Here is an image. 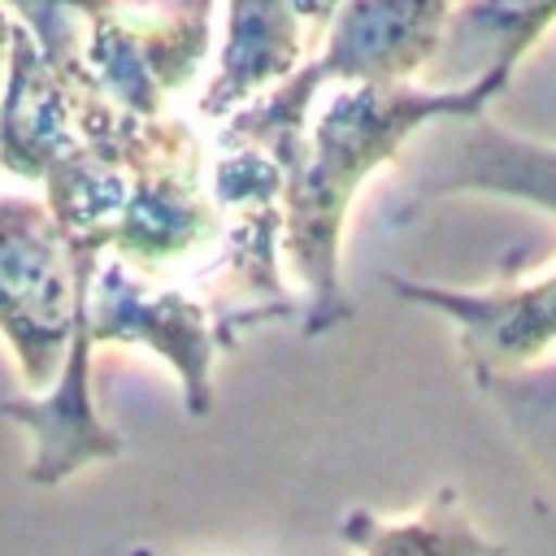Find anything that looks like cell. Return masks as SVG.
Segmentation results:
<instances>
[{"label":"cell","instance_id":"cell-1","mask_svg":"<svg viewBox=\"0 0 556 556\" xmlns=\"http://www.w3.org/2000/svg\"><path fill=\"white\" fill-rule=\"evenodd\" d=\"M491 100L486 87L413 83H339L317 96L282 156V256L304 287V334H326L356 313L339 274V243L361 187L395 165L430 122L482 117Z\"/></svg>","mask_w":556,"mask_h":556},{"label":"cell","instance_id":"cell-2","mask_svg":"<svg viewBox=\"0 0 556 556\" xmlns=\"http://www.w3.org/2000/svg\"><path fill=\"white\" fill-rule=\"evenodd\" d=\"M39 52L126 113L156 117L208 52L213 0H9Z\"/></svg>","mask_w":556,"mask_h":556},{"label":"cell","instance_id":"cell-3","mask_svg":"<svg viewBox=\"0 0 556 556\" xmlns=\"http://www.w3.org/2000/svg\"><path fill=\"white\" fill-rule=\"evenodd\" d=\"M452 9L456 0H339L326 22L321 52L278 87L217 122V135L252 143L282 165L326 87L421 78L443 43Z\"/></svg>","mask_w":556,"mask_h":556},{"label":"cell","instance_id":"cell-4","mask_svg":"<svg viewBox=\"0 0 556 556\" xmlns=\"http://www.w3.org/2000/svg\"><path fill=\"white\" fill-rule=\"evenodd\" d=\"M143 348L156 352L182 387V408L204 417L213 408V361L226 348V334L213 308L178 282L143 278L117 256H100L91 278L83 282L78 330L61 369L91 374L96 348Z\"/></svg>","mask_w":556,"mask_h":556},{"label":"cell","instance_id":"cell-5","mask_svg":"<svg viewBox=\"0 0 556 556\" xmlns=\"http://www.w3.org/2000/svg\"><path fill=\"white\" fill-rule=\"evenodd\" d=\"M83 274L74 248L35 195H0V334L30 391H48L78 330Z\"/></svg>","mask_w":556,"mask_h":556},{"label":"cell","instance_id":"cell-6","mask_svg":"<svg viewBox=\"0 0 556 556\" xmlns=\"http://www.w3.org/2000/svg\"><path fill=\"white\" fill-rule=\"evenodd\" d=\"M395 169H404V217L443 195H504L556 217V148L500 130L486 113L430 122Z\"/></svg>","mask_w":556,"mask_h":556},{"label":"cell","instance_id":"cell-7","mask_svg":"<svg viewBox=\"0 0 556 556\" xmlns=\"http://www.w3.org/2000/svg\"><path fill=\"white\" fill-rule=\"evenodd\" d=\"M387 287L400 300L456 326V352L478 391H491L500 378L539 365L543 352L556 348V269L491 291H460L413 278H391Z\"/></svg>","mask_w":556,"mask_h":556},{"label":"cell","instance_id":"cell-8","mask_svg":"<svg viewBox=\"0 0 556 556\" xmlns=\"http://www.w3.org/2000/svg\"><path fill=\"white\" fill-rule=\"evenodd\" d=\"M304 30L300 0H226V43L195 113L204 122H226L235 109L295 74L308 48Z\"/></svg>","mask_w":556,"mask_h":556},{"label":"cell","instance_id":"cell-9","mask_svg":"<svg viewBox=\"0 0 556 556\" xmlns=\"http://www.w3.org/2000/svg\"><path fill=\"white\" fill-rule=\"evenodd\" d=\"M556 22V0H456L426 87H486L500 96L521 56Z\"/></svg>","mask_w":556,"mask_h":556},{"label":"cell","instance_id":"cell-10","mask_svg":"<svg viewBox=\"0 0 556 556\" xmlns=\"http://www.w3.org/2000/svg\"><path fill=\"white\" fill-rule=\"evenodd\" d=\"M339 539L356 556H504V543L482 534L478 521L460 508L456 486H443L408 517H374L352 508L339 521Z\"/></svg>","mask_w":556,"mask_h":556},{"label":"cell","instance_id":"cell-11","mask_svg":"<svg viewBox=\"0 0 556 556\" xmlns=\"http://www.w3.org/2000/svg\"><path fill=\"white\" fill-rule=\"evenodd\" d=\"M500 413L530 447V456L556 478V365H530L491 387Z\"/></svg>","mask_w":556,"mask_h":556},{"label":"cell","instance_id":"cell-12","mask_svg":"<svg viewBox=\"0 0 556 556\" xmlns=\"http://www.w3.org/2000/svg\"><path fill=\"white\" fill-rule=\"evenodd\" d=\"M13 35H17V13H13V4H9V0H0V96H4V78H9Z\"/></svg>","mask_w":556,"mask_h":556},{"label":"cell","instance_id":"cell-13","mask_svg":"<svg viewBox=\"0 0 556 556\" xmlns=\"http://www.w3.org/2000/svg\"><path fill=\"white\" fill-rule=\"evenodd\" d=\"M334 9H339V0H300V13H304V22H308L313 30H321Z\"/></svg>","mask_w":556,"mask_h":556}]
</instances>
